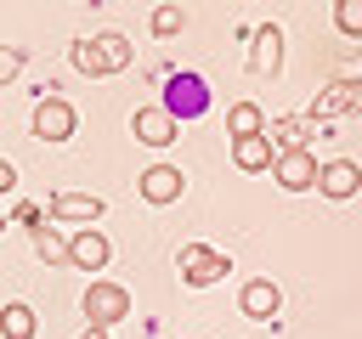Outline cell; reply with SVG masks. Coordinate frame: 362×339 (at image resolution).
Returning a JSON list of instances; mask_svg holds the SVG:
<instances>
[{
    "label": "cell",
    "mask_w": 362,
    "mask_h": 339,
    "mask_svg": "<svg viewBox=\"0 0 362 339\" xmlns=\"http://www.w3.org/2000/svg\"><path fill=\"white\" fill-rule=\"evenodd\" d=\"M124 316H130V288L96 277V282L85 288V322H90V328H113V322H124Z\"/></svg>",
    "instance_id": "obj_1"
},
{
    "label": "cell",
    "mask_w": 362,
    "mask_h": 339,
    "mask_svg": "<svg viewBox=\"0 0 362 339\" xmlns=\"http://www.w3.org/2000/svg\"><path fill=\"white\" fill-rule=\"evenodd\" d=\"M175 266H181V277H187L192 288H209V282H221V277L232 271V260H226V254H215V249H204V243H181Z\"/></svg>",
    "instance_id": "obj_2"
},
{
    "label": "cell",
    "mask_w": 362,
    "mask_h": 339,
    "mask_svg": "<svg viewBox=\"0 0 362 339\" xmlns=\"http://www.w3.org/2000/svg\"><path fill=\"white\" fill-rule=\"evenodd\" d=\"M317 170H322V164H317L305 147H283L277 164H272V175H277L283 192H311V186H317Z\"/></svg>",
    "instance_id": "obj_3"
},
{
    "label": "cell",
    "mask_w": 362,
    "mask_h": 339,
    "mask_svg": "<svg viewBox=\"0 0 362 339\" xmlns=\"http://www.w3.org/2000/svg\"><path fill=\"white\" fill-rule=\"evenodd\" d=\"M317 192L334 198V203L356 198V192H362V164H356V158H328V164L317 170Z\"/></svg>",
    "instance_id": "obj_4"
},
{
    "label": "cell",
    "mask_w": 362,
    "mask_h": 339,
    "mask_svg": "<svg viewBox=\"0 0 362 339\" xmlns=\"http://www.w3.org/2000/svg\"><path fill=\"white\" fill-rule=\"evenodd\" d=\"M74 107L62 102V96H40V107H34V136L40 141H68L74 136Z\"/></svg>",
    "instance_id": "obj_5"
},
{
    "label": "cell",
    "mask_w": 362,
    "mask_h": 339,
    "mask_svg": "<svg viewBox=\"0 0 362 339\" xmlns=\"http://www.w3.org/2000/svg\"><path fill=\"white\" fill-rule=\"evenodd\" d=\"M130 130H136V141H147V147H170V141L181 136V124H175L170 107H136V113H130Z\"/></svg>",
    "instance_id": "obj_6"
},
{
    "label": "cell",
    "mask_w": 362,
    "mask_h": 339,
    "mask_svg": "<svg viewBox=\"0 0 362 339\" xmlns=\"http://www.w3.org/2000/svg\"><path fill=\"white\" fill-rule=\"evenodd\" d=\"M107 254H113V243H107L96 226H79V232L68 237V266H74V271H102Z\"/></svg>",
    "instance_id": "obj_7"
},
{
    "label": "cell",
    "mask_w": 362,
    "mask_h": 339,
    "mask_svg": "<svg viewBox=\"0 0 362 339\" xmlns=\"http://www.w3.org/2000/svg\"><path fill=\"white\" fill-rule=\"evenodd\" d=\"M238 311H243V316H255V322H272V316L283 311V288H277L272 277H255V282H243Z\"/></svg>",
    "instance_id": "obj_8"
},
{
    "label": "cell",
    "mask_w": 362,
    "mask_h": 339,
    "mask_svg": "<svg viewBox=\"0 0 362 339\" xmlns=\"http://www.w3.org/2000/svg\"><path fill=\"white\" fill-rule=\"evenodd\" d=\"M181 186H187V181H181V170H175V164H153V170H141V181H136V192H141L147 203H158V209H164V203H175V198H181Z\"/></svg>",
    "instance_id": "obj_9"
},
{
    "label": "cell",
    "mask_w": 362,
    "mask_h": 339,
    "mask_svg": "<svg viewBox=\"0 0 362 339\" xmlns=\"http://www.w3.org/2000/svg\"><path fill=\"white\" fill-rule=\"evenodd\" d=\"M232 164L249 170V175H255V170H272V164H277V141H272L266 130H260V136H232Z\"/></svg>",
    "instance_id": "obj_10"
},
{
    "label": "cell",
    "mask_w": 362,
    "mask_h": 339,
    "mask_svg": "<svg viewBox=\"0 0 362 339\" xmlns=\"http://www.w3.org/2000/svg\"><path fill=\"white\" fill-rule=\"evenodd\" d=\"M51 220H79V226H90V220H102V198H96V192H51Z\"/></svg>",
    "instance_id": "obj_11"
},
{
    "label": "cell",
    "mask_w": 362,
    "mask_h": 339,
    "mask_svg": "<svg viewBox=\"0 0 362 339\" xmlns=\"http://www.w3.org/2000/svg\"><path fill=\"white\" fill-rule=\"evenodd\" d=\"M34 328H40V316H34L23 299H11V305L0 311V333H6V339H34Z\"/></svg>",
    "instance_id": "obj_12"
},
{
    "label": "cell",
    "mask_w": 362,
    "mask_h": 339,
    "mask_svg": "<svg viewBox=\"0 0 362 339\" xmlns=\"http://www.w3.org/2000/svg\"><path fill=\"white\" fill-rule=\"evenodd\" d=\"M277 62H283V34L260 28L255 34V73H277Z\"/></svg>",
    "instance_id": "obj_13"
},
{
    "label": "cell",
    "mask_w": 362,
    "mask_h": 339,
    "mask_svg": "<svg viewBox=\"0 0 362 339\" xmlns=\"http://www.w3.org/2000/svg\"><path fill=\"white\" fill-rule=\"evenodd\" d=\"M226 130H232V136H260V130H266V113H260L255 102H232V107H226Z\"/></svg>",
    "instance_id": "obj_14"
},
{
    "label": "cell",
    "mask_w": 362,
    "mask_h": 339,
    "mask_svg": "<svg viewBox=\"0 0 362 339\" xmlns=\"http://www.w3.org/2000/svg\"><path fill=\"white\" fill-rule=\"evenodd\" d=\"M34 254H40L45 266H68V237H62L57 226H34Z\"/></svg>",
    "instance_id": "obj_15"
},
{
    "label": "cell",
    "mask_w": 362,
    "mask_h": 339,
    "mask_svg": "<svg viewBox=\"0 0 362 339\" xmlns=\"http://www.w3.org/2000/svg\"><path fill=\"white\" fill-rule=\"evenodd\" d=\"M96 51H102V62H107V73H119V68H130V56H136V45H130L124 34H96Z\"/></svg>",
    "instance_id": "obj_16"
},
{
    "label": "cell",
    "mask_w": 362,
    "mask_h": 339,
    "mask_svg": "<svg viewBox=\"0 0 362 339\" xmlns=\"http://www.w3.org/2000/svg\"><path fill=\"white\" fill-rule=\"evenodd\" d=\"M164 107H170V113H192V107H204V85H198V79H175L170 96H164Z\"/></svg>",
    "instance_id": "obj_17"
},
{
    "label": "cell",
    "mask_w": 362,
    "mask_h": 339,
    "mask_svg": "<svg viewBox=\"0 0 362 339\" xmlns=\"http://www.w3.org/2000/svg\"><path fill=\"white\" fill-rule=\"evenodd\" d=\"M334 28L345 40H362V0H334Z\"/></svg>",
    "instance_id": "obj_18"
},
{
    "label": "cell",
    "mask_w": 362,
    "mask_h": 339,
    "mask_svg": "<svg viewBox=\"0 0 362 339\" xmlns=\"http://www.w3.org/2000/svg\"><path fill=\"white\" fill-rule=\"evenodd\" d=\"M181 23H187V11H181L175 0H164V6H153V34H158V40H170V34H181Z\"/></svg>",
    "instance_id": "obj_19"
},
{
    "label": "cell",
    "mask_w": 362,
    "mask_h": 339,
    "mask_svg": "<svg viewBox=\"0 0 362 339\" xmlns=\"http://www.w3.org/2000/svg\"><path fill=\"white\" fill-rule=\"evenodd\" d=\"M68 56H74V68H79V73H90V79H102V73H107V62H102L96 40H79V45L68 51Z\"/></svg>",
    "instance_id": "obj_20"
},
{
    "label": "cell",
    "mask_w": 362,
    "mask_h": 339,
    "mask_svg": "<svg viewBox=\"0 0 362 339\" xmlns=\"http://www.w3.org/2000/svg\"><path fill=\"white\" fill-rule=\"evenodd\" d=\"M266 136H272L277 147H305V130H300V124H288V119H283V124H272Z\"/></svg>",
    "instance_id": "obj_21"
},
{
    "label": "cell",
    "mask_w": 362,
    "mask_h": 339,
    "mask_svg": "<svg viewBox=\"0 0 362 339\" xmlns=\"http://www.w3.org/2000/svg\"><path fill=\"white\" fill-rule=\"evenodd\" d=\"M17 73H23V51L17 45H0V85H11Z\"/></svg>",
    "instance_id": "obj_22"
},
{
    "label": "cell",
    "mask_w": 362,
    "mask_h": 339,
    "mask_svg": "<svg viewBox=\"0 0 362 339\" xmlns=\"http://www.w3.org/2000/svg\"><path fill=\"white\" fill-rule=\"evenodd\" d=\"M339 102L345 107H362V85H339Z\"/></svg>",
    "instance_id": "obj_23"
},
{
    "label": "cell",
    "mask_w": 362,
    "mask_h": 339,
    "mask_svg": "<svg viewBox=\"0 0 362 339\" xmlns=\"http://www.w3.org/2000/svg\"><path fill=\"white\" fill-rule=\"evenodd\" d=\"M11 186H17V170H11L6 158H0V192H11Z\"/></svg>",
    "instance_id": "obj_24"
},
{
    "label": "cell",
    "mask_w": 362,
    "mask_h": 339,
    "mask_svg": "<svg viewBox=\"0 0 362 339\" xmlns=\"http://www.w3.org/2000/svg\"><path fill=\"white\" fill-rule=\"evenodd\" d=\"M85 339H107V328H85Z\"/></svg>",
    "instance_id": "obj_25"
}]
</instances>
